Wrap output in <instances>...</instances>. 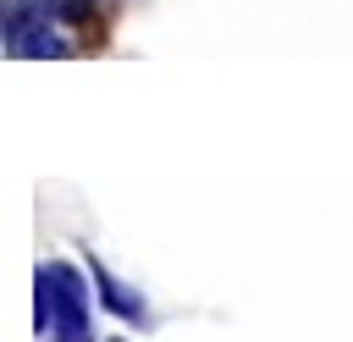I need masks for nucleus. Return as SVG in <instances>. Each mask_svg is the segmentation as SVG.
I'll return each mask as SVG.
<instances>
[{
  "instance_id": "obj_2",
  "label": "nucleus",
  "mask_w": 353,
  "mask_h": 342,
  "mask_svg": "<svg viewBox=\"0 0 353 342\" xmlns=\"http://www.w3.org/2000/svg\"><path fill=\"white\" fill-rule=\"evenodd\" d=\"M94 287H99L105 309H116L121 320H143V298H132V292H127V287H121V281H116V276H110L99 259H94Z\"/></svg>"
},
{
  "instance_id": "obj_4",
  "label": "nucleus",
  "mask_w": 353,
  "mask_h": 342,
  "mask_svg": "<svg viewBox=\"0 0 353 342\" xmlns=\"http://www.w3.org/2000/svg\"><path fill=\"white\" fill-rule=\"evenodd\" d=\"M61 6V17H72V22H94V0H55Z\"/></svg>"
},
{
  "instance_id": "obj_3",
  "label": "nucleus",
  "mask_w": 353,
  "mask_h": 342,
  "mask_svg": "<svg viewBox=\"0 0 353 342\" xmlns=\"http://www.w3.org/2000/svg\"><path fill=\"white\" fill-rule=\"evenodd\" d=\"M11 55H44V61H50V55H66V39H55L50 28H39V33L17 39V44H11Z\"/></svg>"
},
{
  "instance_id": "obj_1",
  "label": "nucleus",
  "mask_w": 353,
  "mask_h": 342,
  "mask_svg": "<svg viewBox=\"0 0 353 342\" xmlns=\"http://www.w3.org/2000/svg\"><path fill=\"white\" fill-rule=\"evenodd\" d=\"M50 292H55V342H94V325H88V287L77 276V265L55 259V265H39Z\"/></svg>"
}]
</instances>
